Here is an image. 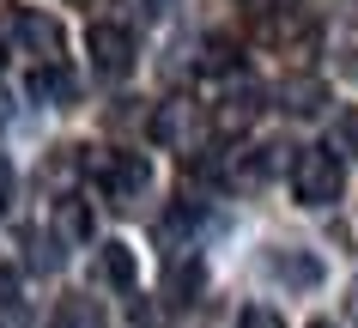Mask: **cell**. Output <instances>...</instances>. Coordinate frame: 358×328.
Instances as JSON below:
<instances>
[{
  "instance_id": "obj_11",
  "label": "cell",
  "mask_w": 358,
  "mask_h": 328,
  "mask_svg": "<svg viewBox=\"0 0 358 328\" xmlns=\"http://www.w3.org/2000/svg\"><path fill=\"white\" fill-rule=\"evenodd\" d=\"M55 237L61 243H92V207L85 201H55Z\"/></svg>"
},
{
  "instance_id": "obj_16",
  "label": "cell",
  "mask_w": 358,
  "mask_h": 328,
  "mask_svg": "<svg viewBox=\"0 0 358 328\" xmlns=\"http://www.w3.org/2000/svg\"><path fill=\"white\" fill-rule=\"evenodd\" d=\"M340 146H352V158H358V116L340 122Z\"/></svg>"
},
{
  "instance_id": "obj_20",
  "label": "cell",
  "mask_w": 358,
  "mask_h": 328,
  "mask_svg": "<svg viewBox=\"0 0 358 328\" xmlns=\"http://www.w3.org/2000/svg\"><path fill=\"white\" fill-rule=\"evenodd\" d=\"M316 328H328V322H316Z\"/></svg>"
},
{
  "instance_id": "obj_8",
  "label": "cell",
  "mask_w": 358,
  "mask_h": 328,
  "mask_svg": "<svg viewBox=\"0 0 358 328\" xmlns=\"http://www.w3.org/2000/svg\"><path fill=\"white\" fill-rule=\"evenodd\" d=\"M49 328H110V316H103L97 298L73 292V298H61V304H55V322H49Z\"/></svg>"
},
{
  "instance_id": "obj_13",
  "label": "cell",
  "mask_w": 358,
  "mask_h": 328,
  "mask_svg": "<svg viewBox=\"0 0 358 328\" xmlns=\"http://www.w3.org/2000/svg\"><path fill=\"white\" fill-rule=\"evenodd\" d=\"M201 67H207V73H231V67H237V49H231L225 37H213L207 55H201Z\"/></svg>"
},
{
  "instance_id": "obj_6",
  "label": "cell",
  "mask_w": 358,
  "mask_h": 328,
  "mask_svg": "<svg viewBox=\"0 0 358 328\" xmlns=\"http://www.w3.org/2000/svg\"><path fill=\"white\" fill-rule=\"evenodd\" d=\"M267 273L285 280V286H316L322 262H316V255H303V250H273V255H267Z\"/></svg>"
},
{
  "instance_id": "obj_3",
  "label": "cell",
  "mask_w": 358,
  "mask_h": 328,
  "mask_svg": "<svg viewBox=\"0 0 358 328\" xmlns=\"http://www.w3.org/2000/svg\"><path fill=\"white\" fill-rule=\"evenodd\" d=\"M152 189V158L146 152H115L103 164V194H110V207H140V194Z\"/></svg>"
},
{
  "instance_id": "obj_1",
  "label": "cell",
  "mask_w": 358,
  "mask_h": 328,
  "mask_svg": "<svg viewBox=\"0 0 358 328\" xmlns=\"http://www.w3.org/2000/svg\"><path fill=\"white\" fill-rule=\"evenodd\" d=\"M340 189H346L340 158L328 146H298V158H292V194H298L303 207H334Z\"/></svg>"
},
{
  "instance_id": "obj_4",
  "label": "cell",
  "mask_w": 358,
  "mask_h": 328,
  "mask_svg": "<svg viewBox=\"0 0 358 328\" xmlns=\"http://www.w3.org/2000/svg\"><path fill=\"white\" fill-rule=\"evenodd\" d=\"M6 31L31 49V55L49 67V61H61V49H67V37H61V24L49 19V13H37V6H13L6 13Z\"/></svg>"
},
{
  "instance_id": "obj_10",
  "label": "cell",
  "mask_w": 358,
  "mask_h": 328,
  "mask_svg": "<svg viewBox=\"0 0 358 328\" xmlns=\"http://www.w3.org/2000/svg\"><path fill=\"white\" fill-rule=\"evenodd\" d=\"M97 268H103V280H110L115 292H134V280H140V262H134L128 243H103V250H97Z\"/></svg>"
},
{
  "instance_id": "obj_9",
  "label": "cell",
  "mask_w": 358,
  "mask_h": 328,
  "mask_svg": "<svg viewBox=\"0 0 358 328\" xmlns=\"http://www.w3.org/2000/svg\"><path fill=\"white\" fill-rule=\"evenodd\" d=\"M322 104H328V85H322V79H285L280 85V110H292V116H316Z\"/></svg>"
},
{
  "instance_id": "obj_17",
  "label": "cell",
  "mask_w": 358,
  "mask_h": 328,
  "mask_svg": "<svg viewBox=\"0 0 358 328\" xmlns=\"http://www.w3.org/2000/svg\"><path fill=\"white\" fill-rule=\"evenodd\" d=\"M352 316H358V286H352Z\"/></svg>"
},
{
  "instance_id": "obj_18",
  "label": "cell",
  "mask_w": 358,
  "mask_h": 328,
  "mask_svg": "<svg viewBox=\"0 0 358 328\" xmlns=\"http://www.w3.org/2000/svg\"><path fill=\"white\" fill-rule=\"evenodd\" d=\"M0 61H6V43H0Z\"/></svg>"
},
{
  "instance_id": "obj_15",
  "label": "cell",
  "mask_w": 358,
  "mask_h": 328,
  "mask_svg": "<svg viewBox=\"0 0 358 328\" xmlns=\"http://www.w3.org/2000/svg\"><path fill=\"white\" fill-rule=\"evenodd\" d=\"M6 201H13V158L0 152V207H6Z\"/></svg>"
},
{
  "instance_id": "obj_2",
  "label": "cell",
  "mask_w": 358,
  "mask_h": 328,
  "mask_svg": "<svg viewBox=\"0 0 358 328\" xmlns=\"http://www.w3.org/2000/svg\"><path fill=\"white\" fill-rule=\"evenodd\" d=\"M85 55H92V67L103 79H128V67H134V31H128V24L97 19L92 31H85Z\"/></svg>"
},
{
  "instance_id": "obj_14",
  "label": "cell",
  "mask_w": 358,
  "mask_h": 328,
  "mask_svg": "<svg viewBox=\"0 0 358 328\" xmlns=\"http://www.w3.org/2000/svg\"><path fill=\"white\" fill-rule=\"evenodd\" d=\"M237 328H285L280 310H267V304H249L243 316H237Z\"/></svg>"
},
{
  "instance_id": "obj_5",
  "label": "cell",
  "mask_w": 358,
  "mask_h": 328,
  "mask_svg": "<svg viewBox=\"0 0 358 328\" xmlns=\"http://www.w3.org/2000/svg\"><path fill=\"white\" fill-rule=\"evenodd\" d=\"M152 140H158V146H189V140H194V104H189V97L158 104V116H152Z\"/></svg>"
},
{
  "instance_id": "obj_7",
  "label": "cell",
  "mask_w": 358,
  "mask_h": 328,
  "mask_svg": "<svg viewBox=\"0 0 358 328\" xmlns=\"http://www.w3.org/2000/svg\"><path fill=\"white\" fill-rule=\"evenodd\" d=\"M255 110H262V92H255V85H249V92H231L225 104L213 110V128H219V134H243L249 122H255Z\"/></svg>"
},
{
  "instance_id": "obj_12",
  "label": "cell",
  "mask_w": 358,
  "mask_h": 328,
  "mask_svg": "<svg viewBox=\"0 0 358 328\" xmlns=\"http://www.w3.org/2000/svg\"><path fill=\"white\" fill-rule=\"evenodd\" d=\"M31 97H49V104H67V97H73V79H67V67H61V61L37 67V73H31Z\"/></svg>"
},
{
  "instance_id": "obj_19",
  "label": "cell",
  "mask_w": 358,
  "mask_h": 328,
  "mask_svg": "<svg viewBox=\"0 0 358 328\" xmlns=\"http://www.w3.org/2000/svg\"><path fill=\"white\" fill-rule=\"evenodd\" d=\"M0 328H13V322H0Z\"/></svg>"
}]
</instances>
